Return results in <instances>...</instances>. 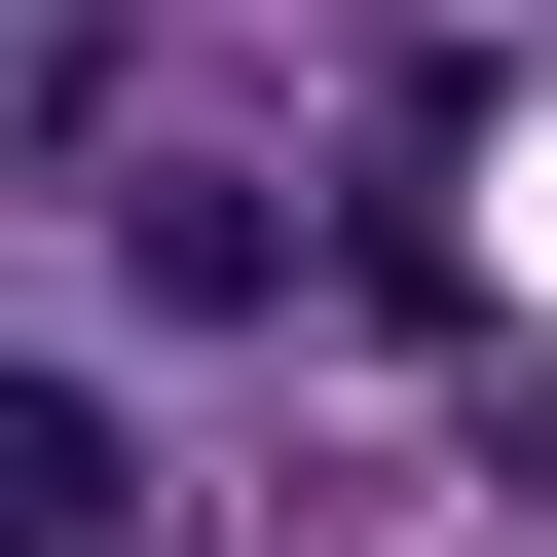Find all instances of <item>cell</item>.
<instances>
[{
  "mask_svg": "<svg viewBox=\"0 0 557 557\" xmlns=\"http://www.w3.org/2000/svg\"><path fill=\"white\" fill-rule=\"evenodd\" d=\"M112 298L260 335V298H298V186H223V149H112Z\"/></svg>",
  "mask_w": 557,
  "mask_h": 557,
  "instance_id": "6da1fadb",
  "label": "cell"
},
{
  "mask_svg": "<svg viewBox=\"0 0 557 557\" xmlns=\"http://www.w3.org/2000/svg\"><path fill=\"white\" fill-rule=\"evenodd\" d=\"M0 520H38V557H112V520H149V446H112V372H0Z\"/></svg>",
  "mask_w": 557,
  "mask_h": 557,
  "instance_id": "7a4b0ae2",
  "label": "cell"
}]
</instances>
